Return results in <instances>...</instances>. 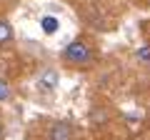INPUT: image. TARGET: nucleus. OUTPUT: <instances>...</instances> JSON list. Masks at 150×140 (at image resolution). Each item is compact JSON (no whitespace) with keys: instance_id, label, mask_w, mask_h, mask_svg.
Wrapping results in <instances>:
<instances>
[{"instance_id":"f257e3e1","label":"nucleus","mask_w":150,"mask_h":140,"mask_svg":"<svg viewBox=\"0 0 150 140\" xmlns=\"http://www.w3.org/2000/svg\"><path fill=\"white\" fill-rule=\"evenodd\" d=\"M63 60H65V63H70V65H90V60H93V50H90V45H88L85 40L75 38L73 43L65 45V50H63Z\"/></svg>"},{"instance_id":"f03ea898","label":"nucleus","mask_w":150,"mask_h":140,"mask_svg":"<svg viewBox=\"0 0 150 140\" xmlns=\"http://www.w3.org/2000/svg\"><path fill=\"white\" fill-rule=\"evenodd\" d=\"M73 125L68 120H58L48 128V140H73Z\"/></svg>"},{"instance_id":"7ed1b4c3","label":"nucleus","mask_w":150,"mask_h":140,"mask_svg":"<svg viewBox=\"0 0 150 140\" xmlns=\"http://www.w3.org/2000/svg\"><path fill=\"white\" fill-rule=\"evenodd\" d=\"M58 83H60V75L55 73L53 68H48V70H43L40 75H38V90H43V93H55V88H58Z\"/></svg>"},{"instance_id":"20e7f679","label":"nucleus","mask_w":150,"mask_h":140,"mask_svg":"<svg viewBox=\"0 0 150 140\" xmlns=\"http://www.w3.org/2000/svg\"><path fill=\"white\" fill-rule=\"evenodd\" d=\"M40 30H43L45 35H55V33L60 30V18H55V15H43V18H40Z\"/></svg>"},{"instance_id":"39448f33","label":"nucleus","mask_w":150,"mask_h":140,"mask_svg":"<svg viewBox=\"0 0 150 140\" xmlns=\"http://www.w3.org/2000/svg\"><path fill=\"white\" fill-rule=\"evenodd\" d=\"M10 40H13V25L5 18H0V45H8Z\"/></svg>"},{"instance_id":"423d86ee","label":"nucleus","mask_w":150,"mask_h":140,"mask_svg":"<svg viewBox=\"0 0 150 140\" xmlns=\"http://www.w3.org/2000/svg\"><path fill=\"white\" fill-rule=\"evenodd\" d=\"M135 55H138V60H140V63H150V43L140 45V48L135 50Z\"/></svg>"},{"instance_id":"0eeeda50","label":"nucleus","mask_w":150,"mask_h":140,"mask_svg":"<svg viewBox=\"0 0 150 140\" xmlns=\"http://www.w3.org/2000/svg\"><path fill=\"white\" fill-rule=\"evenodd\" d=\"M10 100V85H8L5 80H0V103Z\"/></svg>"},{"instance_id":"6e6552de","label":"nucleus","mask_w":150,"mask_h":140,"mask_svg":"<svg viewBox=\"0 0 150 140\" xmlns=\"http://www.w3.org/2000/svg\"><path fill=\"white\" fill-rule=\"evenodd\" d=\"M0 140H5V128H3V123H0Z\"/></svg>"}]
</instances>
